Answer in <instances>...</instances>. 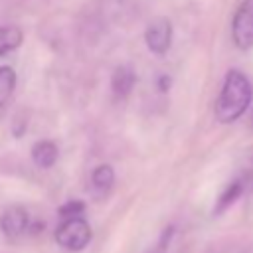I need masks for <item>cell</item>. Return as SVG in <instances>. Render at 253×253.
I'll return each instance as SVG.
<instances>
[{"mask_svg": "<svg viewBox=\"0 0 253 253\" xmlns=\"http://www.w3.org/2000/svg\"><path fill=\"white\" fill-rule=\"evenodd\" d=\"M253 99V87L249 77L239 69H229L225 73L221 91L215 101V119L221 125L235 123L247 109Z\"/></svg>", "mask_w": 253, "mask_h": 253, "instance_id": "obj_1", "label": "cell"}, {"mask_svg": "<svg viewBox=\"0 0 253 253\" xmlns=\"http://www.w3.org/2000/svg\"><path fill=\"white\" fill-rule=\"evenodd\" d=\"M93 237V231H91V225L87 223L85 217H69V219H63L57 229H55V241L57 245H61L63 249H69V251H81L89 245Z\"/></svg>", "mask_w": 253, "mask_h": 253, "instance_id": "obj_2", "label": "cell"}, {"mask_svg": "<svg viewBox=\"0 0 253 253\" xmlns=\"http://www.w3.org/2000/svg\"><path fill=\"white\" fill-rule=\"evenodd\" d=\"M231 38L239 49L253 47V0H243L231 20Z\"/></svg>", "mask_w": 253, "mask_h": 253, "instance_id": "obj_3", "label": "cell"}, {"mask_svg": "<svg viewBox=\"0 0 253 253\" xmlns=\"http://www.w3.org/2000/svg\"><path fill=\"white\" fill-rule=\"evenodd\" d=\"M144 42L152 53L164 55L172 45V24L164 18L154 20L144 32Z\"/></svg>", "mask_w": 253, "mask_h": 253, "instance_id": "obj_4", "label": "cell"}, {"mask_svg": "<svg viewBox=\"0 0 253 253\" xmlns=\"http://www.w3.org/2000/svg\"><path fill=\"white\" fill-rule=\"evenodd\" d=\"M30 225V215L22 206H10L0 215V229L8 239H16L26 233Z\"/></svg>", "mask_w": 253, "mask_h": 253, "instance_id": "obj_5", "label": "cell"}, {"mask_svg": "<svg viewBox=\"0 0 253 253\" xmlns=\"http://www.w3.org/2000/svg\"><path fill=\"white\" fill-rule=\"evenodd\" d=\"M134 83H136V75L132 71V67L128 65H121L115 69L113 77H111V89H113V95L117 99H126L132 89H134Z\"/></svg>", "mask_w": 253, "mask_h": 253, "instance_id": "obj_6", "label": "cell"}, {"mask_svg": "<svg viewBox=\"0 0 253 253\" xmlns=\"http://www.w3.org/2000/svg\"><path fill=\"white\" fill-rule=\"evenodd\" d=\"M57 156H59V150L51 140H40L32 148V160L40 168H51L57 162Z\"/></svg>", "mask_w": 253, "mask_h": 253, "instance_id": "obj_7", "label": "cell"}, {"mask_svg": "<svg viewBox=\"0 0 253 253\" xmlns=\"http://www.w3.org/2000/svg\"><path fill=\"white\" fill-rule=\"evenodd\" d=\"M115 184V170L109 164H101L91 174V188L97 196H107Z\"/></svg>", "mask_w": 253, "mask_h": 253, "instance_id": "obj_8", "label": "cell"}, {"mask_svg": "<svg viewBox=\"0 0 253 253\" xmlns=\"http://www.w3.org/2000/svg\"><path fill=\"white\" fill-rule=\"evenodd\" d=\"M22 30L18 26H0V55H6L22 45Z\"/></svg>", "mask_w": 253, "mask_h": 253, "instance_id": "obj_9", "label": "cell"}, {"mask_svg": "<svg viewBox=\"0 0 253 253\" xmlns=\"http://www.w3.org/2000/svg\"><path fill=\"white\" fill-rule=\"evenodd\" d=\"M247 188V184H245V180L241 178V180H235V182H231L227 188H225V192L219 196V200H217V204H215V213H219V211H223V210H227L241 194H243V190Z\"/></svg>", "mask_w": 253, "mask_h": 253, "instance_id": "obj_10", "label": "cell"}, {"mask_svg": "<svg viewBox=\"0 0 253 253\" xmlns=\"http://www.w3.org/2000/svg\"><path fill=\"white\" fill-rule=\"evenodd\" d=\"M16 87V73L12 67H0V109L10 101Z\"/></svg>", "mask_w": 253, "mask_h": 253, "instance_id": "obj_11", "label": "cell"}, {"mask_svg": "<svg viewBox=\"0 0 253 253\" xmlns=\"http://www.w3.org/2000/svg\"><path fill=\"white\" fill-rule=\"evenodd\" d=\"M83 211V204L81 202H69L65 206L59 208V215L63 219H69V217H79V213Z\"/></svg>", "mask_w": 253, "mask_h": 253, "instance_id": "obj_12", "label": "cell"}, {"mask_svg": "<svg viewBox=\"0 0 253 253\" xmlns=\"http://www.w3.org/2000/svg\"><path fill=\"white\" fill-rule=\"evenodd\" d=\"M119 2H125V0H119Z\"/></svg>", "mask_w": 253, "mask_h": 253, "instance_id": "obj_13", "label": "cell"}]
</instances>
